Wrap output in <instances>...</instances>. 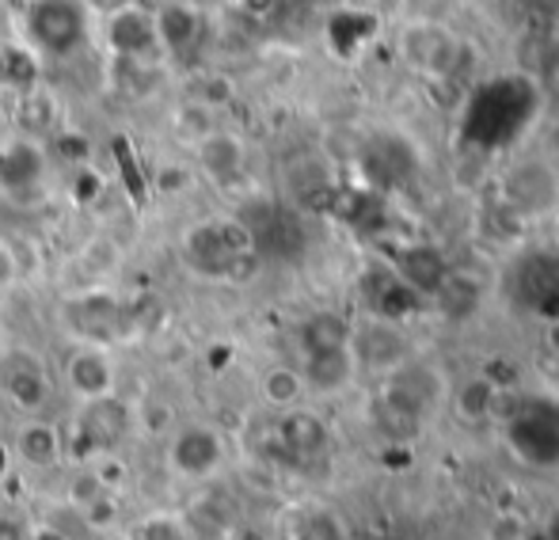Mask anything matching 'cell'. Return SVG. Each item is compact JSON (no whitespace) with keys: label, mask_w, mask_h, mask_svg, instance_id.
Returning <instances> with one entry per match:
<instances>
[{"label":"cell","mask_w":559,"mask_h":540,"mask_svg":"<svg viewBox=\"0 0 559 540\" xmlns=\"http://www.w3.org/2000/svg\"><path fill=\"white\" fill-rule=\"evenodd\" d=\"M156 20V38H160V50L171 53V58L187 61L202 50V38H206V20H202L199 8L179 4V0H168L153 12Z\"/></svg>","instance_id":"e0dca14e"},{"label":"cell","mask_w":559,"mask_h":540,"mask_svg":"<svg viewBox=\"0 0 559 540\" xmlns=\"http://www.w3.org/2000/svg\"><path fill=\"white\" fill-rule=\"evenodd\" d=\"M133 434V407L118 396H99V400H84L76 411V422L66 437V453L76 460H99L111 457L118 445Z\"/></svg>","instance_id":"52a82bcc"},{"label":"cell","mask_w":559,"mask_h":540,"mask_svg":"<svg viewBox=\"0 0 559 540\" xmlns=\"http://www.w3.org/2000/svg\"><path fill=\"white\" fill-rule=\"evenodd\" d=\"M199 164L214 183H236L243 176V141L222 130H210L199 141Z\"/></svg>","instance_id":"7402d4cb"},{"label":"cell","mask_w":559,"mask_h":540,"mask_svg":"<svg viewBox=\"0 0 559 540\" xmlns=\"http://www.w3.org/2000/svg\"><path fill=\"white\" fill-rule=\"evenodd\" d=\"M88 0H27L23 4V38L38 58H73L92 38Z\"/></svg>","instance_id":"3957f363"},{"label":"cell","mask_w":559,"mask_h":540,"mask_svg":"<svg viewBox=\"0 0 559 540\" xmlns=\"http://www.w3.org/2000/svg\"><path fill=\"white\" fill-rule=\"evenodd\" d=\"M430 301H438V309L445 312V316L453 320H464L468 312L479 309V286L472 278H464V274L449 271L445 281L438 286V293L430 297Z\"/></svg>","instance_id":"4316f807"},{"label":"cell","mask_w":559,"mask_h":540,"mask_svg":"<svg viewBox=\"0 0 559 540\" xmlns=\"http://www.w3.org/2000/svg\"><path fill=\"white\" fill-rule=\"evenodd\" d=\"M530 533H533V526L530 521H522L518 514H495L491 521H487V540H530Z\"/></svg>","instance_id":"f546056e"},{"label":"cell","mask_w":559,"mask_h":540,"mask_svg":"<svg viewBox=\"0 0 559 540\" xmlns=\"http://www.w3.org/2000/svg\"><path fill=\"white\" fill-rule=\"evenodd\" d=\"M400 58L427 81H449L464 65V38L435 20H415L400 31Z\"/></svg>","instance_id":"9c48e42d"},{"label":"cell","mask_w":559,"mask_h":540,"mask_svg":"<svg viewBox=\"0 0 559 540\" xmlns=\"http://www.w3.org/2000/svg\"><path fill=\"white\" fill-rule=\"evenodd\" d=\"M274 445H278V453L289 465L309 468L328 457L332 434H328V422L320 419L317 411H309V407H289V411H282L278 422H274Z\"/></svg>","instance_id":"5bb4252c"},{"label":"cell","mask_w":559,"mask_h":540,"mask_svg":"<svg viewBox=\"0 0 559 540\" xmlns=\"http://www.w3.org/2000/svg\"><path fill=\"white\" fill-rule=\"evenodd\" d=\"M15 453L31 468H53L66 457V437H61V430L53 422L31 419L15 430Z\"/></svg>","instance_id":"44dd1931"},{"label":"cell","mask_w":559,"mask_h":540,"mask_svg":"<svg viewBox=\"0 0 559 540\" xmlns=\"http://www.w3.org/2000/svg\"><path fill=\"white\" fill-rule=\"evenodd\" d=\"M107 46H111L115 58L122 61H148L160 53V38H156V20L153 8L145 4H122L107 15Z\"/></svg>","instance_id":"9a60e30c"},{"label":"cell","mask_w":559,"mask_h":540,"mask_svg":"<svg viewBox=\"0 0 559 540\" xmlns=\"http://www.w3.org/2000/svg\"><path fill=\"white\" fill-rule=\"evenodd\" d=\"M502 437L530 468H559V400L518 396L502 415Z\"/></svg>","instance_id":"277c9868"},{"label":"cell","mask_w":559,"mask_h":540,"mask_svg":"<svg viewBox=\"0 0 559 540\" xmlns=\"http://www.w3.org/2000/svg\"><path fill=\"white\" fill-rule=\"evenodd\" d=\"M0 84L12 92L38 88V53L27 43L0 46Z\"/></svg>","instance_id":"cb8c5ba5"},{"label":"cell","mask_w":559,"mask_h":540,"mask_svg":"<svg viewBox=\"0 0 559 540\" xmlns=\"http://www.w3.org/2000/svg\"><path fill=\"white\" fill-rule=\"evenodd\" d=\"M183 263L206 281H243L263 267L248 229L236 217H206L191 225L183 237Z\"/></svg>","instance_id":"6da1fadb"},{"label":"cell","mask_w":559,"mask_h":540,"mask_svg":"<svg viewBox=\"0 0 559 540\" xmlns=\"http://www.w3.org/2000/svg\"><path fill=\"white\" fill-rule=\"evenodd\" d=\"M12 278H15V255H12V248L0 240V289L12 286Z\"/></svg>","instance_id":"1f68e13d"},{"label":"cell","mask_w":559,"mask_h":540,"mask_svg":"<svg viewBox=\"0 0 559 540\" xmlns=\"http://www.w3.org/2000/svg\"><path fill=\"white\" fill-rule=\"evenodd\" d=\"M297 343H301V358L320 350H343L350 347V320L338 312H312L297 332Z\"/></svg>","instance_id":"603a6c76"},{"label":"cell","mask_w":559,"mask_h":540,"mask_svg":"<svg viewBox=\"0 0 559 540\" xmlns=\"http://www.w3.org/2000/svg\"><path fill=\"white\" fill-rule=\"evenodd\" d=\"M259 393H263V400L271 407L289 411V407H301L309 388H305L301 370H294V365H274V370L263 373V385H259Z\"/></svg>","instance_id":"d4e9b609"},{"label":"cell","mask_w":559,"mask_h":540,"mask_svg":"<svg viewBox=\"0 0 559 540\" xmlns=\"http://www.w3.org/2000/svg\"><path fill=\"white\" fill-rule=\"evenodd\" d=\"M66 385L76 400H99L115 393V365L107 350L99 347H76L66 362Z\"/></svg>","instance_id":"ac0fdd59"},{"label":"cell","mask_w":559,"mask_h":540,"mask_svg":"<svg viewBox=\"0 0 559 540\" xmlns=\"http://www.w3.org/2000/svg\"><path fill=\"white\" fill-rule=\"evenodd\" d=\"M499 199L507 214L522 217H545L559 209V176L548 160H518L502 171L499 179Z\"/></svg>","instance_id":"30bf717a"},{"label":"cell","mask_w":559,"mask_h":540,"mask_svg":"<svg viewBox=\"0 0 559 540\" xmlns=\"http://www.w3.org/2000/svg\"><path fill=\"white\" fill-rule=\"evenodd\" d=\"M31 540H73V537L58 526H38V529H31Z\"/></svg>","instance_id":"836d02e7"},{"label":"cell","mask_w":559,"mask_h":540,"mask_svg":"<svg viewBox=\"0 0 559 540\" xmlns=\"http://www.w3.org/2000/svg\"><path fill=\"white\" fill-rule=\"evenodd\" d=\"M392 271H396V278L404 281L415 297H435L438 286H442L445 274H449V263H445V255L438 252V248L412 244L404 255H400Z\"/></svg>","instance_id":"ffe728a7"},{"label":"cell","mask_w":559,"mask_h":540,"mask_svg":"<svg viewBox=\"0 0 559 540\" xmlns=\"http://www.w3.org/2000/svg\"><path fill=\"white\" fill-rule=\"evenodd\" d=\"M61 320L69 332L81 339V347H115L126 343L141 327V316L133 301H122L111 289H84L61 304Z\"/></svg>","instance_id":"5b68a950"},{"label":"cell","mask_w":559,"mask_h":540,"mask_svg":"<svg viewBox=\"0 0 559 540\" xmlns=\"http://www.w3.org/2000/svg\"><path fill=\"white\" fill-rule=\"evenodd\" d=\"M350 355L358 370L381 373L384 377V373H392L396 365H404L412 358V347H407V335L400 332L396 320L369 316L358 327L350 324Z\"/></svg>","instance_id":"7c38bea8"},{"label":"cell","mask_w":559,"mask_h":540,"mask_svg":"<svg viewBox=\"0 0 559 540\" xmlns=\"http://www.w3.org/2000/svg\"><path fill=\"white\" fill-rule=\"evenodd\" d=\"M0 396L23 415H38L53 396V377L46 362L27 347L0 350Z\"/></svg>","instance_id":"8fae6325"},{"label":"cell","mask_w":559,"mask_h":540,"mask_svg":"<svg viewBox=\"0 0 559 540\" xmlns=\"http://www.w3.org/2000/svg\"><path fill=\"white\" fill-rule=\"evenodd\" d=\"M0 540H31V529L12 514H0Z\"/></svg>","instance_id":"4dcf8cb0"},{"label":"cell","mask_w":559,"mask_h":540,"mask_svg":"<svg viewBox=\"0 0 559 540\" xmlns=\"http://www.w3.org/2000/svg\"><path fill=\"white\" fill-rule=\"evenodd\" d=\"M294 540H350V529L343 526L335 511L328 506H309V511H297L294 526H289Z\"/></svg>","instance_id":"484cf974"},{"label":"cell","mask_w":559,"mask_h":540,"mask_svg":"<svg viewBox=\"0 0 559 540\" xmlns=\"http://www.w3.org/2000/svg\"><path fill=\"white\" fill-rule=\"evenodd\" d=\"M46 153L27 137H15L0 148V194L12 202H27L43 191Z\"/></svg>","instance_id":"2e32d148"},{"label":"cell","mask_w":559,"mask_h":540,"mask_svg":"<svg viewBox=\"0 0 559 540\" xmlns=\"http://www.w3.org/2000/svg\"><path fill=\"white\" fill-rule=\"evenodd\" d=\"M540 537L545 540H559V503L552 506V511H548V518L540 521V529H537Z\"/></svg>","instance_id":"d6a6232c"},{"label":"cell","mask_w":559,"mask_h":540,"mask_svg":"<svg viewBox=\"0 0 559 540\" xmlns=\"http://www.w3.org/2000/svg\"><path fill=\"white\" fill-rule=\"evenodd\" d=\"M507 286L522 312L559 324V248H533L518 255L510 263Z\"/></svg>","instance_id":"ba28073f"},{"label":"cell","mask_w":559,"mask_h":540,"mask_svg":"<svg viewBox=\"0 0 559 540\" xmlns=\"http://www.w3.org/2000/svg\"><path fill=\"white\" fill-rule=\"evenodd\" d=\"M126 540H194L191 526L176 514H145L130 526Z\"/></svg>","instance_id":"f1b7e54d"},{"label":"cell","mask_w":559,"mask_h":540,"mask_svg":"<svg viewBox=\"0 0 559 540\" xmlns=\"http://www.w3.org/2000/svg\"><path fill=\"white\" fill-rule=\"evenodd\" d=\"M354 373H358V365H354L350 347H343V350H320V355H305L301 358L305 388H309V393H320V396L343 393V388L354 381Z\"/></svg>","instance_id":"d6986e66"},{"label":"cell","mask_w":559,"mask_h":540,"mask_svg":"<svg viewBox=\"0 0 559 540\" xmlns=\"http://www.w3.org/2000/svg\"><path fill=\"white\" fill-rule=\"evenodd\" d=\"M236 221L248 229L259 263H294L309 248V232L294 206L274 199H251L240 206Z\"/></svg>","instance_id":"8992f818"},{"label":"cell","mask_w":559,"mask_h":540,"mask_svg":"<svg viewBox=\"0 0 559 540\" xmlns=\"http://www.w3.org/2000/svg\"><path fill=\"white\" fill-rule=\"evenodd\" d=\"M453 407H456V415L468 422L487 419V415H495V407H499V388L487 377H472L453 393Z\"/></svg>","instance_id":"83f0119b"},{"label":"cell","mask_w":559,"mask_h":540,"mask_svg":"<svg viewBox=\"0 0 559 540\" xmlns=\"http://www.w3.org/2000/svg\"><path fill=\"white\" fill-rule=\"evenodd\" d=\"M225 465V437L214 427L187 422L168 442V468L179 480H210Z\"/></svg>","instance_id":"4fadbf2b"},{"label":"cell","mask_w":559,"mask_h":540,"mask_svg":"<svg viewBox=\"0 0 559 540\" xmlns=\"http://www.w3.org/2000/svg\"><path fill=\"white\" fill-rule=\"evenodd\" d=\"M537 111V88L525 76H499L487 81L472 96L468 115H464V134L484 148L510 145Z\"/></svg>","instance_id":"7a4b0ae2"}]
</instances>
